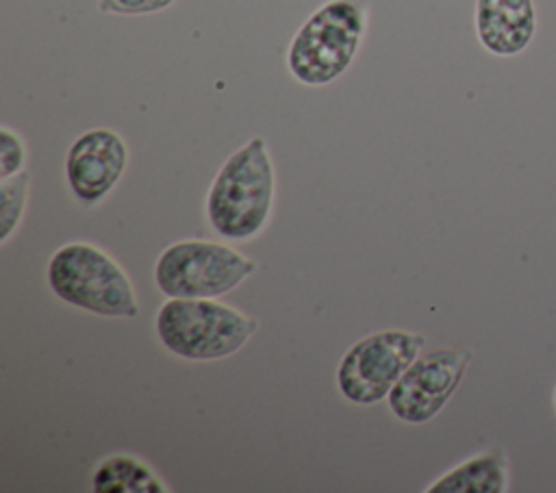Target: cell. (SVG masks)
Here are the masks:
<instances>
[{
  "instance_id": "6da1fadb",
  "label": "cell",
  "mask_w": 556,
  "mask_h": 493,
  "mask_svg": "<svg viewBox=\"0 0 556 493\" xmlns=\"http://www.w3.org/2000/svg\"><path fill=\"white\" fill-rule=\"evenodd\" d=\"M276 200V169L267 141L256 135L217 169L206 193V219L228 241H252L269 224Z\"/></svg>"
},
{
  "instance_id": "7a4b0ae2",
  "label": "cell",
  "mask_w": 556,
  "mask_h": 493,
  "mask_svg": "<svg viewBox=\"0 0 556 493\" xmlns=\"http://www.w3.org/2000/svg\"><path fill=\"white\" fill-rule=\"evenodd\" d=\"M48 287L70 306L100 317H137L139 298L126 269L89 241L59 245L46 267Z\"/></svg>"
},
{
  "instance_id": "3957f363",
  "label": "cell",
  "mask_w": 556,
  "mask_h": 493,
  "mask_svg": "<svg viewBox=\"0 0 556 493\" xmlns=\"http://www.w3.org/2000/svg\"><path fill=\"white\" fill-rule=\"evenodd\" d=\"M258 321L217 298H167L154 328L161 345L185 361H219L237 354Z\"/></svg>"
},
{
  "instance_id": "277c9868",
  "label": "cell",
  "mask_w": 556,
  "mask_h": 493,
  "mask_svg": "<svg viewBox=\"0 0 556 493\" xmlns=\"http://www.w3.org/2000/svg\"><path fill=\"white\" fill-rule=\"evenodd\" d=\"M367 30L358 0H326L298 28L287 50L291 76L306 87L337 80L354 61Z\"/></svg>"
},
{
  "instance_id": "5b68a950",
  "label": "cell",
  "mask_w": 556,
  "mask_h": 493,
  "mask_svg": "<svg viewBox=\"0 0 556 493\" xmlns=\"http://www.w3.org/2000/svg\"><path fill=\"white\" fill-rule=\"evenodd\" d=\"M256 261L222 241L182 239L154 263V285L165 298H222L256 271Z\"/></svg>"
},
{
  "instance_id": "8992f818",
  "label": "cell",
  "mask_w": 556,
  "mask_h": 493,
  "mask_svg": "<svg viewBox=\"0 0 556 493\" xmlns=\"http://www.w3.org/2000/svg\"><path fill=\"white\" fill-rule=\"evenodd\" d=\"M424 345V334L400 328H384L361 337L339 361L337 387L341 395L354 404L387 400Z\"/></svg>"
},
{
  "instance_id": "52a82bcc",
  "label": "cell",
  "mask_w": 556,
  "mask_h": 493,
  "mask_svg": "<svg viewBox=\"0 0 556 493\" xmlns=\"http://www.w3.org/2000/svg\"><path fill=\"white\" fill-rule=\"evenodd\" d=\"M469 361V350L439 347L419 354L387 395L391 413L406 424L434 419L460 387Z\"/></svg>"
},
{
  "instance_id": "ba28073f",
  "label": "cell",
  "mask_w": 556,
  "mask_h": 493,
  "mask_svg": "<svg viewBox=\"0 0 556 493\" xmlns=\"http://www.w3.org/2000/svg\"><path fill=\"white\" fill-rule=\"evenodd\" d=\"M128 165V146L113 128L80 132L65 156V180L83 206L100 204L119 182Z\"/></svg>"
},
{
  "instance_id": "9c48e42d",
  "label": "cell",
  "mask_w": 556,
  "mask_h": 493,
  "mask_svg": "<svg viewBox=\"0 0 556 493\" xmlns=\"http://www.w3.org/2000/svg\"><path fill=\"white\" fill-rule=\"evenodd\" d=\"M473 26L480 46L493 56H517L536 35L534 0H476Z\"/></svg>"
},
{
  "instance_id": "30bf717a",
  "label": "cell",
  "mask_w": 556,
  "mask_h": 493,
  "mask_svg": "<svg viewBox=\"0 0 556 493\" xmlns=\"http://www.w3.org/2000/svg\"><path fill=\"white\" fill-rule=\"evenodd\" d=\"M510 467L502 450H486L441 473L426 493H506Z\"/></svg>"
},
{
  "instance_id": "8fae6325",
  "label": "cell",
  "mask_w": 556,
  "mask_h": 493,
  "mask_svg": "<svg viewBox=\"0 0 556 493\" xmlns=\"http://www.w3.org/2000/svg\"><path fill=\"white\" fill-rule=\"evenodd\" d=\"M96 493H167L169 486L137 456L111 454L91 473Z\"/></svg>"
},
{
  "instance_id": "7c38bea8",
  "label": "cell",
  "mask_w": 556,
  "mask_h": 493,
  "mask_svg": "<svg viewBox=\"0 0 556 493\" xmlns=\"http://www.w3.org/2000/svg\"><path fill=\"white\" fill-rule=\"evenodd\" d=\"M30 191V174L24 169L11 178L0 180V241H9L17 230L26 211Z\"/></svg>"
},
{
  "instance_id": "4fadbf2b",
  "label": "cell",
  "mask_w": 556,
  "mask_h": 493,
  "mask_svg": "<svg viewBox=\"0 0 556 493\" xmlns=\"http://www.w3.org/2000/svg\"><path fill=\"white\" fill-rule=\"evenodd\" d=\"M26 165V146L17 130L2 126L0 128V180L11 178L24 172Z\"/></svg>"
},
{
  "instance_id": "5bb4252c",
  "label": "cell",
  "mask_w": 556,
  "mask_h": 493,
  "mask_svg": "<svg viewBox=\"0 0 556 493\" xmlns=\"http://www.w3.org/2000/svg\"><path fill=\"white\" fill-rule=\"evenodd\" d=\"M176 0H98V9L111 15H148L172 7Z\"/></svg>"
},
{
  "instance_id": "9a60e30c",
  "label": "cell",
  "mask_w": 556,
  "mask_h": 493,
  "mask_svg": "<svg viewBox=\"0 0 556 493\" xmlns=\"http://www.w3.org/2000/svg\"><path fill=\"white\" fill-rule=\"evenodd\" d=\"M552 404H554V413H556V384H554V391H552Z\"/></svg>"
}]
</instances>
